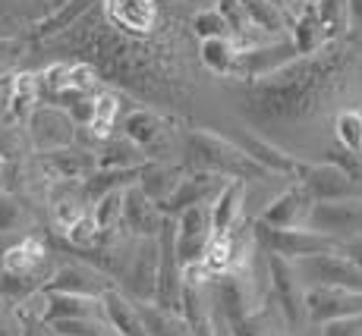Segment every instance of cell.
Masks as SVG:
<instances>
[{
  "instance_id": "6da1fadb",
  "label": "cell",
  "mask_w": 362,
  "mask_h": 336,
  "mask_svg": "<svg viewBox=\"0 0 362 336\" xmlns=\"http://www.w3.org/2000/svg\"><path fill=\"white\" fill-rule=\"evenodd\" d=\"M186 164H189V170H208L227 179H243V183L271 176L233 138H221L211 132H189L186 136Z\"/></svg>"
},
{
  "instance_id": "7a4b0ae2",
  "label": "cell",
  "mask_w": 362,
  "mask_h": 336,
  "mask_svg": "<svg viewBox=\"0 0 362 336\" xmlns=\"http://www.w3.org/2000/svg\"><path fill=\"white\" fill-rule=\"evenodd\" d=\"M262 255H264V268H268V296L281 311L284 324L290 330L309 324V318H305V283L296 274V264L281 255H268V251H262Z\"/></svg>"
},
{
  "instance_id": "3957f363",
  "label": "cell",
  "mask_w": 362,
  "mask_h": 336,
  "mask_svg": "<svg viewBox=\"0 0 362 336\" xmlns=\"http://www.w3.org/2000/svg\"><path fill=\"white\" fill-rule=\"evenodd\" d=\"M255 239H259V248L268 251V255H281L287 261H303V258L312 255H331V251H340L344 245L331 236H322L309 227L299 229H268L262 223H255Z\"/></svg>"
},
{
  "instance_id": "277c9868",
  "label": "cell",
  "mask_w": 362,
  "mask_h": 336,
  "mask_svg": "<svg viewBox=\"0 0 362 336\" xmlns=\"http://www.w3.org/2000/svg\"><path fill=\"white\" fill-rule=\"evenodd\" d=\"M296 264V274L303 277L305 286H337V289L362 292V270L344 251H331V255H312Z\"/></svg>"
},
{
  "instance_id": "5b68a950",
  "label": "cell",
  "mask_w": 362,
  "mask_h": 336,
  "mask_svg": "<svg viewBox=\"0 0 362 336\" xmlns=\"http://www.w3.org/2000/svg\"><path fill=\"white\" fill-rule=\"evenodd\" d=\"M305 227L322 233V236H331V239H337L340 245L350 242V239H359L362 236V198L315 201Z\"/></svg>"
},
{
  "instance_id": "8992f818",
  "label": "cell",
  "mask_w": 362,
  "mask_h": 336,
  "mask_svg": "<svg viewBox=\"0 0 362 336\" xmlns=\"http://www.w3.org/2000/svg\"><path fill=\"white\" fill-rule=\"evenodd\" d=\"M296 183H303L309 188V195L315 201H353V198H362V186L344 167L331 164H305L303 173H299Z\"/></svg>"
},
{
  "instance_id": "52a82bcc",
  "label": "cell",
  "mask_w": 362,
  "mask_h": 336,
  "mask_svg": "<svg viewBox=\"0 0 362 336\" xmlns=\"http://www.w3.org/2000/svg\"><path fill=\"white\" fill-rule=\"evenodd\" d=\"M362 314V292L337 289V286H305V318L309 324L325 327L331 320Z\"/></svg>"
},
{
  "instance_id": "ba28073f",
  "label": "cell",
  "mask_w": 362,
  "mask_h": 336,
  "mask_svg": "<svg viewBox=\"0 0 362 336\" xmlns=\"http://www.w3.org/2000/svg\"><path fill=\"white\" fill-rule=\"evenodd\" d=\"M208 242H211V205L189 208V211L177 217V223H173V245H177L180 268L199 264Z\"/></svg>"
},
{
  "instance_id": "9c48e42d",
  "label": "cell",
  "mask_w": 362,
  "mask_h": 336,
  "mask_svg": "<svg viewBox=\"0 0 362 336\" xmlns=\"http://www.w3.org/2000/svg\"><path fill=\"white\" fill-rule=\"evenodd\" d=\"M227 186V176H218V173H208V170H189L180 186L173 188V195L167 201H161V214L170 217V214H183L189 208H205L211 205L214 198L221 195V188Z\"/></svg>"
},
{
  "instance_id": "30bf717a",
  "label": "cell",
  "mask_w": 362,
  "mask_h": 336,
  "mask_svg": "<svg viewBox=\"0 0 362 336\" xmlns=\"http://www.w3.org/2000/svg\"><path fill=\"white\" fill-rule=\"evenodd\" d=\"M312 208H315V198H312L309 188L303 183H296V186H290L287 192L277 195L255 223H262V227H268V229H299L309 223Z\"/></svg>"
},
{
  "instance_id": "8fae6325",
  "label": "cell",
  "mask_w": 362,
  "mask_h": 336,
  "mask_svg": "<svg viewBox=\"0 0 362 336\" xmlns=\"http://www.w3.org/2000/svg\"><path fill=\"white\" fill-rule=\"evenodd\" d=\"M110 289V280L95 268L86 264H69L60 268L57 274L41 286V292H66V296H88V299H101Z\"/></svg>"
},
{
  "instance_id": "7c38bea8",
  "label": "cell",
  "mask_w": 362,
  "mask_h": 336,
  "mask_svg": "<svg viewBox=\"0 0 362 336\" xmlns=\"http://www.w3.org/2000/svg\"><path fill=\"white\" fill-rule=\"evenodd\" d=\"M123 223H127L129 233L145 236V239H158L164 229V214L148 195L139 186H132L123 192Z\"/></svg>"
},
{
  "instance_id": "4fadbf2b",
  "label": "cell",
  "mask_w": 362,
  "mask_h": 336,
  "mask_svg": "<svg viewBox=\"0 0 362 336\" xmlns=\"http://www.w3.org/2000/svg\"><path fill=\"white\" fill-rule=\"evenodd\" d=\"M98 302H101V320L117 336H148L139 305L132 302L129 296H123L117 286H110V289L104 292Z\"/></svg>"
},
{
  "instance_id": "5bb4252c",
  "label": "cell",
  "mask_w": 362,
  "mask_h": 336,
  "mask_svg": "<svg viewBox=\"0 0 362 336\" xmlns=\"http://www.w3.org/2000/svg\"><path fill=\"white\" fill-rule=\"evenodd\" d=\"M158 270H161V245L158 239H145L139 245V251L132 255V264H129V289L136 292V296L148 299V302H155L158 296Z\"/></svg>"
},
{
  "instance_id": "9a60e30c",
  "label": "cell",
  "mask_w": 362,
  "mask_h": 336,
  "mask_svg": "<svg viewBox=\"0 0 362 336\" xmlns=\"http://www.w3.org/2000/svg\"><path fill=\"white\" fill-rule=\"evenodd\" d=\"M233 142L240 145V148L246 151L259 167H264L271 176L277 173V176H296L299 179V173H303V167H305L303 160L293 157V154H287L284 148L264 142V138H259V136H240V138H233Z\"/></svg>"
},
{
  "instance_id": "2e32d148",
  "label": "cell",
  "mask_w": 362,
  "mask_h": 336,
  "mask_svg": "<svg viewBox=\"0 0 362 336\" xmlns=\"http://www.w3.org/2000/svg\"><path fill=\"white\" fill-rule=\"evenodd\" d=\"M32 138L38 148L45 151H57V148H69L73 142V120L69 114L57 107H41L32 114Z\"/></svg>"
},
{
  "instance_id": "e0dca14e",
  "label": "cell",
  "mask_w": 362,
  "mask_h": 336,
  "mask_svg": "<svg viewBox=\"0 0 362 336\" xmlns=\"http://www.w3.org/2000/svg\"><path fill=\"white\" fill-rule=\"evenodd\" d=\"M243 201H246V183L227 179L221 195L211 201V236H230L243 220Z\"/></svg>"
},
{
  "instance_id": "ac0fdd59",
  "label": "cell",
  "mask_w": 362,
  "mask_h": 336,
  "mask_svg": "<svg viewBox=\"0 0 362 336\" xmlns=\"http://www.w3.org/2000/svg\"><path fill=\"white\" fill-rule=\"evenodd\" d=\"M47 251H45V242L38 236H25L19 239L16 245H10L4 255V270L10 277H19V280H35V274L41 270L45 264Z\"/></svg>"
},
{
  "instance_id": "d6986e66",
  "label": "cell",
  "mask_w": 362,
  "mask_h": 336,
  "mask_svg": "<svg viewBox=\"0 0 362 336\" xmlns=\"http://www.w3.org/2000/svg\"><path fill=\"white\" fill-rule=\"evenodd\" d=\"M104 6H107V16L129 32L145 35L155 29V19H158L155 0H104Z\"/></svg>"
},
{
  "instance_id": "ffe728a7",
  "label": "cell",
  "mask_w": 362,
  "mask_h": 336,
  "mask_svg": "<svg viewBox=\"0 0 362 336\" xmlns=\"http://www.w3.org/2000/svg\"><path fill=\"white\" fill-rule=\"evenodd\" d=\"M45 164L57 179H82V183H86V179L95 173L98 160H95L92 151H82V148H73V145H69V148L45 151Z\"/></svg>"
},
{
  "instance_id": "44dd1931",
  "label": "cell",
  "mask_w": 362,
  "mask_h": 336,
  "mask_svg": "<svg viewBox=\"0 0 362 336\" xmlns=\"http://www.w3.org/2000/svg\"><path fill=\"white\" fill-rule=\"evenodd\" d=\"M243 10L249 16V25L259 29L264 35H284V32H293L290 29V16L284 10V4L277 0H240Z\"/></svg>"
},
{
  "instance_id": "7402d4cb",
  "label": "cell",
  "mask_w": 362,
  "mask_h": 336,
  "mask_svg": "<svg viewBox=\"0 0 362 336\" xmlns=\"http://www.w3.org/2000/svg\"><path fill=\"white\" fill-rule=\"evenodd\" d=\"M180 179H183V170H177V167L158 164V160L148 164V160H145L142 176H139V188H142L155 205H161V201H167L173 195V188L180 186Z\"/></svg>"
},
{
  "instance_id": "603a6c76",
  "label": "cell",
  "mask_w": 362,
  "mask_h": 336,
  "mask_svg": "<svg viewBox=\"0 0 362 336\" xmlns=\"http://www.w3.org/2000/svg\"><path fill=\"white\" fill-rule=\"evenodd\" d=\"M180 314L189 324L192 336H218L214 333V308L205 302L202 286H183V302H180Z\"/></svg>"
},
{
  "instance_id": "cb8c5ba5",
  "label": "cell",
  "mask_w": 362,
  "mask_h": 336,
  "mask_svg": "<svg viewBox=\"0 0 362 336\" xmlns=\"http://www.w3.org/2000/svg\"><path fill=\"white\" fill-rule=\"evenodd\" d=\"M199 57L205 63L208 73L214 76H230L236 73V60H240V47L230 38H205L199 47Z\"/></svg>"
},
{
  "instance_id": "d4e9b609",
  "label": "cell",
  "mask_w": 362,
  "mask_h": 336,
  "mask_svg": "<svg viewBox=\"0 0 362 336\" xmlns=\"http://www.w3.org/2000/svg\"><path fill=\"white\" fill-rule=\"evenodd\" d=\"M139 311H142V320H145L148 336H192L189 324L183 320V314L180 311H170V308H161L155 302L139 305Z\"/></svg>"
},
{
  "instance_id": "484cf974",
  "label": "cell",
  "mask_w": 362,
  "mask_h": 336,
  "mask_svg": "<svg viewBox=\"0 0 362 336\" xmlns=\"http://www.w3.org/2000/svg\"><path fill=\"white\" fill-rule=\"evenodd\" d=\"M123 129H127L129 142L142 145V148H155L164 136L161 120H158L155 114H148V110H136V114H129L127 123H123Z\"/></svg>"
},
{
  "instance_id": "4316f807",
  "label": "cell",
  "mask_w": 362,
  "mask_h": 336,
  "mask_svg": "<svg viewBox=\"0 0 362 336\" xmlns=\"http://www.w3.org/2000/svg\"><path fill=\"white\" fill-rule=\"evenodd\" d=\"M334 136H337V145L344 151L362 157V114L359 110H340L337 120H334Z\"/></svg>"
},
{
  "instance_id": "83f0119b",
  "label": "cell",
  "mask_w": 362,
  "mask_h": 336,
  "mask_svg": "<svg viewBox=\"0 0 362 336\" xmlns=\"http://www.w3.org/2000/svg\"><path fill=\"white\" fill-rule=\"evenodd\" d=\"M117 114H120V104H117L114 95L95 97V114H92V123H88L92 136L95 138H110V129H114V123H117Z\"/></svg>"
},
{
  "instance_id": "f1b7e54d",
  "label": "cell",
  "mask_w": 362,
  "mask_h": 336,
  "mask_svg": "<svg viewBox=\"0 0 362 336\" xmlns=\"http://www.w3.org/2000/svg\"><path fill=\"white\" fill-rule=\"evenodd\" d=\"M192 32L199 35L202 41L205 38H230V25H227V19L221 16L218 10H205V13H199L196 19H192Z\"/></svg>"
},
{
  "instance_id": "f546056e",
  "label": "cell",
  "mask_w": 362,
  "mask_h": 336,
  "mask_svg": "<svg viewBox=\"0 0 362 336\" xmlns=\"http://www.w3.org/2000/svg\"><path fill=\"white\" fill-rule=\"evenodd\" d=\"M38 95H41L38 79H35V76H19L16 88H13V97H10V104H13V114H16V116L32 114V104L38 101Z\"/></svg>"
},
{
  "instance_id": "4dcf8cb0",
  "label": "cell",
  "mask_w": 362,
  "mask_h": 336,
  "mask_svg": "<svg viewBox=\"0 0 362 336\" xmlns=\"http://www.w3.org/2000/svg\"><path fill=\"white\" fill-rule=\"evenodd\" d=\"M268 305H271V299L259 308V311H252L243 320H236L230 327V336H274L271 333V324H268Z\"/></svg>"
},
{
  "instance_id": "1f68e13d",
  "label": "cell",
  "mask_w": 362,
  "mask_h": 336,
  "mask_svg": "<svg viewBox=\"0 0 362 336\" xmlns=\"http://www.w3.org/2000/svg\"><path fill=\"white\" fill-rule=\"evenodd\" d=\"M82 217H88V214H86V208H82L79 198H57L54 201V220H57V227L64 229V233H69Z\"/></svg>"
},
{
  "instance_id": "d6a6232c",
  "label": "cell",
  "mask_w": 362,
  "mask_h": 336,
  "mask_svg": "<svg viewBox=\"0 0 362 336\" xmlns=\"http://www.w3.org/2000/svg\"><path fill=\"white\" fill-rule=\"evenodd\" d=\"M218 13L227 19V25H230V32L236 35V38H246V32L252 29L240 0H218Z\"/></svg>"
},
{
  "instance_id": "836d02e7",
  "label": "cell",
  "mask_w": 362,
  "mask_h": 336,
  "mask_svg": "<svg viewBox=\"0 0 362 336\" xmlns=\"http://www.w3.org/2000/svg\"><path fill=\"white\" fill-rule=\"evenodd\" d=\"M95 92V69L92 66H69L66 73V92L64 95H82L88 97Z\"/></svg>"
},
{
  "instance_id": "e575fe53",
  "label": "cell",
  "mask_w": 362,
  "mask_h": 336,
  "mask_svg": "<svg viewBox=\"0 0 362 336\" xmlns=\"http://www.w3.org/2000/svg\"><path fill=\"white\" fill-rule=\"evenodd\" d=\"M315 336H362V314L344 318V320H331V324L318 327Z\"/></svg>"
},
{
  "instance_id": "d590c367",
  "label": "cell",
  "mask_w": 362,
  "mask_h": 336,
  "mask_svg": "<svg viewBox=\"0 0 362 336\" xmlns=\"http://www.w3.org/2000/svg\"><path fill=\"white\" fill-rule=\"evenodd\" d=\"M16 223H19V205L10 195H0V233L16 229Z\"/></svg>"
},
{
  "instance_id": "8d00e7d4",
  "label": "cell",
  "mask_w": 362,
  "mask_h": 336,
  "mask_svg": "<svg viewBox=\"0 0 362 336\" xmlns=\"http://www.w3.org/2000/svg\"><path fill=\"white\" fill-rule=\"evenodd\" d=\"M82 10H86V0H76V4H73V6H66V10H60V13H57V16H54V19H51V23H45V25H41V32H57V29H60V25H66V23H69V19H73V16H76V13H82Z\"/></svg>"
},
{
  "instance_id": "74e56055",
  "label": "cell",
  "mask_w": 362,
  "mask_h": 336,
  "mask_svg": "<svg viewBox=\"0 0 362 336\" xmlns=\"http://www.w3.org/2000/svg\"><path fill=\"white\" fill-rule=\"evenodd\" d=\"M340 251H344V255L350 258V261H353V264H356V268L362 270V236H359V239L344 242V248H340Z\"/></svg>"
},
{
  "instance_id": "f35d334b",
  "label": "cell",
  "mask_w": 362,
  "mask_h": 336,
  "mask_svg": "<svg viewBox=\"0 0 362 336\" xmlns=\"http://www.w3.org/2000/svg\"><path fill=\"white\" fill-rule=\"evenodd\" d=\"M23 333H25V327L19 320H10L0 314V336H23Z\"/></svg>"
},
{
  "instance_id": "ab89813d",
  "label": "cell",
  "mask_w": 362,
  "mask_h": 336,
  "mask_svg": "<svg viewBox=\"0 0 362 336\" xmlns=\"http://www.w3.org/2000/svg\"><path fill=\"white\" fill-rule=\"evenodd\" d=\"M23 336H60L57 330H54L51 324H45V320H41V324H32V327H25V333Z\"/></svg>"
},
{
  "instance_id": "60d3db41",
  "label": "cell",
  "mask_w": 362,
  "mask_h": 336,
  "mask_svg": "<svg viewBox=\"0 0 362 336\" xmlns=\"http://www.w3.org/2000/svg\"><path fill=\"white\" fill-rule=\"evenodd\" d=\"M296 6H303V10H309V6H315V4H322V0H293Z\"/></svg>"
},
{
  "instance_id": "b9f144b4",
  "label": "cell",
  "mask_w": 362,
  "mask_h": 336,
  "mask_svg": "<svg viewBox=\"0 0 362 336\" xmlns=\"http://www.w3.org/2000/svg\"><path fill=\"white\" fill-rule=\"evenodd\" d=\"M350 10L353 13H356V16L362 19V0H350Z\"/></svg>"
},
{
  "instance_id": "7bdbcfd3",
  "label": "cell",
  "mask_w": 362,
  "mask_h": 336,
  "mask_svg": "<svg viewBox=\"0 0 362 336\" xmlns=\"http://www.w3.org/2000/svg\"><path fill=\"white\" fill-rule=\"evenodd\" d=\"M359 114H362V107H359Z\"/></svg>"
}]
</instances>
